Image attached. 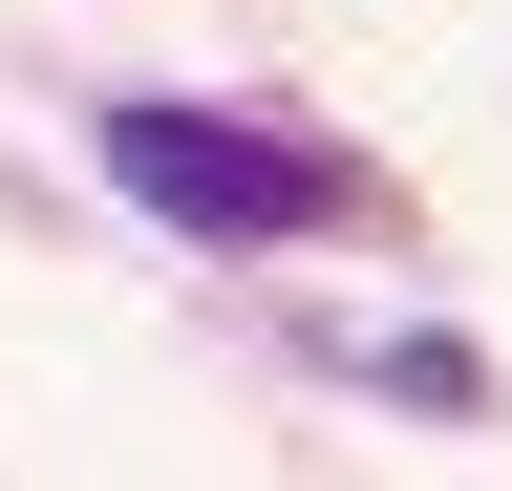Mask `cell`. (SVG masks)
I'll use <instances>...</instances> for the list:
<instances>
[{
	"mask_svg": "<svg viewBox=\"0 0 512 491\" xmlns=\"http://www.w3.org/2000/svg\"><path fill=\"white\" fill-rule=\"evenodd\" d=\"M86 150H107V193H128V214H171V235H192V257H278V235H342V214H363V171H342V150L235 129V107H171V86H107V107H86Z\"/></svg>",
	"mask_w": 512,
	"mask_h": 491,
	"instance_id": "cell-1",
	"label": "cell"
},
{
	"mask_svg": "<svg viewBox=\"0 0 512 491\" xmlns=\"http://www.w3.org/2000/svg\"><path fill=\"white\" fill-rule=\"evenodd\" d=\"M363 385H384V406H448V427H470V406H491V363L448 342V321H406V342H363Z\"/></svg>",
	"mask_w": 512,
	"mask_h": 491,
	"instance_id": "cell-2",
	"label": "cell"
}]
</instances>
